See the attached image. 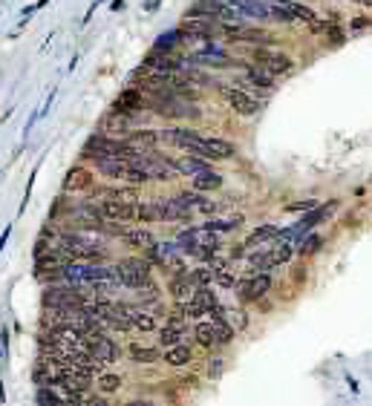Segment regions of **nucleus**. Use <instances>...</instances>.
Listing matches in <instances>:
<instances>
[{
	"mask_svg": "<svg viewBox=\"0 0 372 406\" xmlns=\"http://www.w3.org/2000/svg\"><path fill=\"white\" fill-rule=\"evenodd\" d=\"M321 245H323V236L309 231V233H303V236H300V242L295 245V251H297L300 257H309V254H318Z\"/></svg>",
	"mask_w": 372,
	"mask_h": 406,
	"instance_id": "nucleus-30",
	"label": "nucleus"
},
{
	"mask_svg": "<svg viewBox=\"0 0 372 406\" xmlns=\"http://www.w3.org/2000/svg\"><path fill=\"white\" fill-rule=\"evenodd\" d=\"M110 9H113V12H119V9H124V0H113V3H110Z\"/></svg>",
	"mask_w": 372,
	"mask_h": 406,
	"instance_id": "nucleus-41",
	"label": "nucleus"
},
{
	"mask_svg": "<svg viewBox=\"0 0 372 406\" xmlns=\"http://www.w3.org/2000/svg\"><path fill=\"white\" fill-rule=\"evenodd\" d=\"M124 312H127L130 326L136 331H156V314H150L147 309H139V305H124Z\"/></svg>",
	"mask_w": 372,
	"mask_h": 406,
	"instance_id": "nucleus-21",
	"label": "nucleus"
},
{
	"mask_svg": "<svg viewBox=\"0 0 372 406\" xmlns=\"http://www.w3.org/2000/svg\"><path fill=\"white\" fill-rule=\"evenodd\" d=\"M202 225H208L211 231H216V233H228V231H237L240 225H243V216L237 214V216H228V219H214V216H208V222H202Z\"/></svg>",
	"mask_w": 372,
	"mask_h": 406,
	"instance_id": "nucleus-32",
	"label": "nucleus"
},
{
	"mask_svg": "<svg viewBox=\"0 0 372 406\" xmlns=\"http://www.w3.org/2000/svg\"><path fill=\"white\" fill-rule=\"evenodd\" d=\"M367 26H372V18H355L349 23V29H367Z\"/></svg>",
	"mask_w": 372,
	"mask_h": 406,
	"instance_id": "nucleus-39",
	"label": "nucleus"
},
{
	"mask_svg": "<svg viewBox=\"0 0 372 406\" xmlns=\"http://www.w3.org/2000/svg\"><path fill=\"white\" fill-rule=\"evenodd\" d=\"M182 29H173V32H164V35H159V40H156V49H162V52H173L179 44H182Z\"/></svg>",
	"mask_w": 372,
	"mask_h": 406,
	"instance_id": "nucleus-33",
	"label": "nucleus"
},
{
	"mask_svg": "<svg viewBox=\"0 0 372 406\" xmlns=\"http://www.w3.org/2000/svg\"><path fill=\"white\" fill-rule=\"evenodd\" d=\"M223 98H225V104L234 110V113L243 116V118L257 116V110H260V101L251 92H245L243 87H223Z\"/></svg>",
	"mask_w": 372,
	"mask_h": 406,
	"instance_id": "nucleus-4",
	"label": "nucleus"
},
{
	"mask_svg": "<svg viewBox=\"0 0 372 406\" xmlns=\"http://www.w3.org/2000/svg\"><path fill=\"white\" fill-rule=\"evenodd\" d=\"M90 352H92V357H99L107 366V363H116L121 357V346L113 338H104V334H101V338L90 340Z\"/></svg>",
	"mask_w": 372,
	"mask_h": 406,
	"instance_id": "nucleus-15",
	"label": "nucleus"
},
{
	"mask_svg": "<svg viewBox=\"0 0 372 406\" xmlns=\"http://www.w3.org/2000/svg\"><path fill=\"white\" fill-rule=\"evenodd\" d=\"M142 107H145V92L139 87L121 90L113 101V110H119V113H142Z\"/></svg>",
	"mask_w": 372,
	"mask_h": 406,
	"instance_id": "nucleus-14",
	"label": "nucleus"
},
{
	"mask_svg": "<svg viewBox=\"0 0 372 406\" xmlns=\"http://www.w3.org/2000/svg\"><path fill=\"white\" fill-rule=\"evenodd\" d=\"M277 233H280V228H277V225H260V228H254L251 233H248V240H245L243 245H245V251H251V248L263 245V242L277 240Z\"/></svg>",
	"mask_w": 372,
	"mask_h": 406,
	"instance_id": "nucleus-28",
	"label": "nucleus"
},
{
	"mask_svg": "<svg viewBox=\"0 0 372 406\" xmlns=\"http://www.w3.org/2000/svg\"><path fill=\"white\" fill-rule=\"evenodd\" d=\"M40 300H44V305H55V309H78V305L87 303V294L70 283H64V286H47Z\"/></svg>",
	"mask_w": 372,
	"mask_h": 406,
	"instance_id": "nucleus-2",
	"label": "nucleus"
},
{
	"mask_svg": "<svg viewBox=\"0 0 372 406\" xmlns=\"http://www.w3.org/2000/svg\"><path fill=\"white\" fill-rule=\"evenodd\" d=\"M162 360L168 363V366H173V369H182V366H188V363L194 360V352H190L188 343H176V346L164 348V357Z\"/></svg>",
	"mask_w": 372,
	"mask_h": 406,
	"instance_id": "nucleus-23",
	"label": "nucleus"
},
{
	"mask_svg": "<svg viewBox=\"0 0 372 406\" xmlns=\"http://www.w3.org/2000/svg\"><path fill=\"white\" fill-rule=\"evenodd\" d=\"M271 286H274V279L269 277V271H257V274H251L240 286V297L245 303H257V300H263L266 294L271 291Z\"/></svg>",
	"mask_w": 372,
	"mask_h": 406,
	"instance_id": "nucleus-7",
	"label": "nucleus"
},
{
	"mask_svg": "<svg viewBox=\"0 0 372 406\" xmlns=\"http://www.w3.org/2000/svg\"><path fill=\"white\" fill-rule=\"evenodd\" d=\"M352 3H358V0H352Z\"/></svg>",
	"mask_w": 372,
	"mask_h": 406,
	"instance_id": "nucleus-44",
	"label": "nucleus"
},
{
	"mask_svg": "<svg viewBox=\"0 0 372 406\" xmlns=\"http://www.w3.org/2000/svg\"><path fill=\"white\" fill-rule=\"evenodd\" d=\"M251 61H254L257 66H263L266 73H271L274 78H277V75H288V73L295 69V61L288 58L286 52L269 49V47H257V49L251 52Z\"/></svg>",
	"mask_w": 372,
	"mask_h": 406,
	"instance_id": "nucleus-3",
	"label": "nucleus"
},
{
	"mask_svg": "<svg viewBox=\"0 0 372 406\" xmlns=\"http://www.w3.org/2000/svg\"><path fill=\"white\" fill-rule=\"evenodd\" d=\"M205 144H208V156H211V162H219V159H231V156H237V147H234L231 142H225V138L205 136Z\"/></svg>",
	"mask_w": 372,
	"mask_h": 406,
	"instance_id": "nucleus-27",
	"label": "nucleus"
},
{
	"mask_svg": "<svg viewBox=\"0 0 372 406\" xmlns=\"http://www.w3.org/2000/svg\"><path fill=\"white\" fill-rule=\"evenodd\" d=\"M314 205H321L318 199H303V202H292V205H286V211H292V214H297V211H312Z\"/></svg>",
	"mask_w": 372,
	"mask_h": 406,
	"instance_id": "nucleus-38",
	"label": "nucleus"
},
{
	"mask_svg": "<svg viewBox=\"0 0 372 406\" xmlns=\"http://www.w3.org/2000/svg\"><path fill=\"white\" fill-rule=\"evenodd\" d=\"M35 401L38 403H66L64 401V392H55V386H38Z\"/></svg>",
	"mask_w": 372,
	"mask_h": 406,
	"instance_id": "nucleus-35",
	"label": "nucleus"
},
{
	"mask_svg": "<svg viewBox=\"0 0 372 406\" xmlns=\"http://www.w3.org/2000/svg\"><path fill=\"white\" fill-rule=\"evenodd\" d=\"M156 205H159V214L164 222H190L194 219V211L179 202L176 196H171V199H156Z\"/></svg>",
	"mask_w": 372,
	"mask_h": 406,
	"instance_id": "nucleus-12",
	"label": "nucleus"
},
{
	"mask_svg": "<svg viewBox=\"0 0 372 406\" xmlns=\"http://www.w3.org/2000/svg\"><path fill=\"white\" fill-rule=\"evenodd\" d=\"M240 84H245V87H260V90H274V75L266 73L263 66L254 64V66L245 69V78H243Z\"/></svg>",
	"mask_w": 372,
	"mask_h": 406,
	"instance_id": "nucleus-24",
	"label": "nucleus"
},
{
	"mask_svg": "<svg viewBox=\"0 0 372 406\" xmlns=\"http://www.w3.org/2000/svg\"><path fill=\"white\" fill-rule=\"evenodd\" d=\"M101 214L110 222H127V225H130V222H136V202L107 196V199L101 202Z\"/></svg>",
	"mask_w": 372,
	"mask_h": 406,
	"instance_id": "nucleus-8",
	"label": "nucleus"
},
{
	"mask_svg": "<svg viewBox=\"0 0 372 406\" xmlns=\"http://www.w3.org/2000/svg\"><path fill=\"white\" fill-rule=\"evenodd\" d=\"M223 372H225V360L223 357H208V377L211 381L223 377Z\"/></svg>",
	"mask_w": 372,
	"mask_h": 406,
	"instance_id": "nucleus-37",
	"label": "nucleus"
},
{
	"mask_svg": "<svg viewBox=\"0 0 372 406\" xmlns=\"http://www.w3.org/2000/svg\"><path fill=\"white\" fill-rule=\"evenodd\" d=\"M9 233H12V228H6V231H3V236H0V251L6 248V242H9Z\"/></svg>",
	"mask_w": 372,
	"mask_h": 406,
	"instance_id": "nucleus-40",
	"label": "nucleus"
},
{
	"mask_svg": "<svg viewBox=\"0 0 372 406\" xmlns=\"http://www.w3.org/2000/svg\"><path fill=\"white\" fill-rule=\"evenodd\" d=\"M127 357H130L133 363H139V366H153V363H159V360H162V352H159V348H153V346L130 343Z\"/></svg>",
	"mask_w": 372,
	"mask_h": 406,
	"instance_id": "nucleus-22",
	"label": "nucleus"
},
{
	"mask_svg": "<svg viewBox=\"0 0 372 406\" xmlns=\"http://www.w3.org/2000/svg\"><path fill=\"white\" fill-rule=\"evenodd\" d=\"M95 170L113 181H124L127 179V170H130V162L121 156H104V159H95Z\"/></svg>",
	"mask_w": 372,
	"mask_h": 406,
	"instance_id": "nucleus-11",
	"label": "nucleus"
},
{
	"mask_svg": "<svg viewBox=\"0 0 372 406\" xmlns=\"http://www.w3.org/2000/svg\"><path fill=\"white\" fill-rule=\"evenodd\" d=\"M182 32L185 38H202V40H211L216 26H214V18H205V15H185L182 21Z\"/></svg>",
	"mask_w": 372,
	"mask_h": 406,
	"instance_id": "nucleus-10",
	"label": "nucleus"
},
{
	"mask_svg": "<svg viewBox=\"0 0 372 406\" xmlns=\"http://www.w3.org/2000/svg\"><path fill=\"white\" fill-rule=\"evenodd\" d=\"M190 185H194V190L199 193H211V190H219L223 188V173H216V170H202L197 176H190Z\"/></svg>",
	"mask_w": 372,
	"mask_h": 406,
	"instance_id": "nucleus-25",
	"label": "nucleus"
},
{
	"mask_svg": "<svg viewBox=\"0 0 372 406\" xmlns=\"http://www.w3.org/2000/svg\"><path fill=\"white\" fill-rule=\"evenodd\" d=\"M194 61L197 64H205V66H228L231 58H228V52L223 47H216V44H205L197 55H194Z\"/></svg>",
	"mask_w": 372,
	"mask_h": 406,
	"instance_id": "nucleus-18",
	"label": "nucleus"
},
{
	"mask_svg": "<svg viewBox=\"0 0 372 406\" xmlns=\"http://www.w3.org/2000/svg\"><path fill=\"white\" fill-rule=\"evenodd\" d=\"M113 271H116V279L121 288L136 291L150 279V262L145 257H124V259L113 262Z\"/></svg>",
	"mask_w": 372,
	"mask_h": 406,
	"instance_id": "nucleus-1",
	"label": "nucleus"
},
{
	"mask_svg": "<svg viewBox=\"0 0 372 406\" xmlns=\"http://www.w3.org/2000/svg\"><path fill=\"white\" fill-rule=\"evenodd\" d=\"M47 3H52V0H38V3H32V6H35V9H44Z\"/></svg>",
	"mask_w": 372,
	"mask_h": 406,
	"instance_id": "nucleus-42",
	"label": "nucleus"
},
{
	"mask_svg": "<svg viewBox=\"0 0 372 406\" xmlns=\"http://www.w3.org/2000/svg\"><path fill=\"white\" fill-rule=\"evenodd\" d=\"M335 207H338V199H332L329 205H314L312 211H303L300 222H297V225H292V228H295V233H297V242H300V236H303V233H309L312 228H318L321 222H326L329 216H332Z\"/></svg>",
	"mask_w": 372,
	"mask_h": 406,
	"instance_id": "nucleus-6",
	"label": "nucleus"
},
{
	"mask_svg": "<svg viewBox=\"0 0 372 406\" xmlns=\"http://www.w3.org/2000/svg\"><path fill=\"white\" fill-rule=\"evenodd\" d=\"M92 185H95V170H90L84 164H73L70 170H66L61 188H64V193H87V190H92Z\"/></svg>",
	"mask_w": 372,
	"mask_h": 406,
	"instance_id": "nucleus-5",
	"label": "nucleus"
},
{
	"mask_svg": "<svg viewBox=\"0 0 372 406\" xmlns=\"http://www.w3.org/2000/svg\"><path fill=\"white\" fill-rule=\"evenodd\" d=\"M240 12L245 21H266L269 18V3L266 0H225Z\"/></svg>",
	"mask_w": 372,
	"mask_h": 406,
	"instance_id": "nucleus-16",
	"label": "nucleus"
},
{
	"mask_svg": "<svg viewBox=\"0 0 372 406\" xmlns=\"http://www.w3.org/2000/svg\"><path fill=\"white\" fill-rule=\"evenodd\" d=\"M214 283L223 286V288H234V286H237V274H231L228 268H219L216 277H214Z\"/></svg>",
	"mask_w": 372,
	"mask_h": 406,
	"instance_id": "nucleus-36",
	"label": "nucleus"
},
{
	"mask_svg": "<svg viewBox=\"0 0 372 406\" xmlns=\"http://www.w3.org/2000/svg\"><path fill=\"white\" fill-rule=\"evenodd\" d=\"M133 130H136V116L133 113H119V110H113V113L104 116V121H101V133L116 136V138L130 136Z\"/></svg>",
	"mask_w": 372,
	"mask_h": 406,
	"instance_id": "nucleus-9",
	"label": "nucleus"
},
{
	"mask_svg": "<svg viewBox=\"0 0 372 406\" xmlns=\"http://www.w3.org/2000/svg\"><path fill=\"white\" fill-rule=\"evenodd\" d=\"M214 277H216V271H214V265H211V262H208V265H199V268L190 271V279L197 283V288H199V286H211V283H214Z\"/></svg>",
	"mask_w": 372,
	"mask_h": 406,
	"instance_id": "nucleus-34",
	"label": "nucleus"
},
{
	"mask_svg": "<svg viewBox=\"0 0 372 406\" xmlns=\"http://www.w3.org/2000/svg\"><path fill=\"white\" fill-rule=\"evenodd\" d=\"M3 398H6V395H3V386H0V401H3Z\"/></svg>",
	"mask_w": 372,
	"mask_h": 406,
	"instance_id": "nucleus-43",
	"label": "nucleus"
},
{
	"mask_svg": "<svg viewBox=\"0 0 372 406\" xmlns=\"http://www.w3.org/2000/svg\"><path fill=\"white\" fill-rule=\"evenodd\" d=\"M194 338H197V343H199L202 348H219V346H225L223 334H219L216 320H202V323H197Z\"/></svg>",
	"mask_w": 372,
	"mask_h": 406,
	"instance_id": "nucleus-13",
	"label": "nucleus"
},
{
	"mask_svg": "<svg viewBox=\"0 0 372 406\" xmlns=\"http://www.w3.org/2000/svg\"><path fill=\"white\" fill-rule=\"evenodd\" d=\"M124 242H127L130 248H136V251H147V248L156 245V236H153V231H150V225H139V228H130L127 233H124Z\"/></svg>",
	"mask_w": 372,
	"mask_h": 406,
	"instance_id": "nucleus-20",
	"label": "nucleus"
},
{
	"mask_svg": "<svg viewBox=\"0 0 372 406\" xmlns=\"http://www.w3.org/2000/svg\"><path fill=\"white\" fill-rule=\"evenodd\" d=\"M208 167H211V159H202V156H197V153H185V156L176 159L179 176H197L202 170H208Z\"/></svg>",
	"mask_w": 372,
	"mask_h": 406,
	"instance_id": "nucleus-19",
	"label": "nucleus"
},
{
	"mask_svg": "<svg viewBox=\"0 0 372 406\" xmlns=\"http://www.w3.org/2000/svg\"><path fill=\"white\" fill-rule=\"evenodd\" d=\"M211 317H219L225 320V323L234 329V331H243L248 326V314L243 309H225V305H216V309L211 312Z\"/></svg>",
	"mask_w": 372,
	"mask_h": 406,
	"instance_id": "nucleus-26",
	"label": "nucleus"
},
{
	"mask_svg": "<svg viewBox=\"0 0 372 406\" xmlns=\"http://www.w3.org/2000/svg\"><path fill=\"white\" fill-rule=\"evenodd\" d=\"M121 375H113V372H101L99 381H95V389L101 392V395H116V392L121 389Z\"/></svg>",
	"mask_w": 372,
	"mask_h": 406,
	"instance_id": "nucleus-31",
	"label": "nucleus"
},
{
	"mask_svg": "<svg viewBox=\"0 0 372 406\" xmlns=\"http://www.w3.org/2000/svg\"><path fill=\"white\" fill-rule=\"evenodd\" d=\"M136 222H142V225H153V222H162V214H159L156 199L136 202Z\"/></svg>",
	"mask_w": 372,
	"mask_h": 406,
	"instance_id": "nucleus-29",
	"label": "nucleus"
},
{
	"mask_svg": "<svg viewBox=\"0 0 372 406\" xmlns=\"http://www.w3.org/2000/svg\"><path fill=\"white\" fill-rule=\"evenodd\" d=\"M124 142H127L130 150H139V153L156 150V144H159V130H133L130 136H124Z\"/></svg>",
	"mask_w": 372,
	"mask_h": 406,
	"instance_id": "nucleus-17",
	"label": "nucleus"
}]
</instances>
